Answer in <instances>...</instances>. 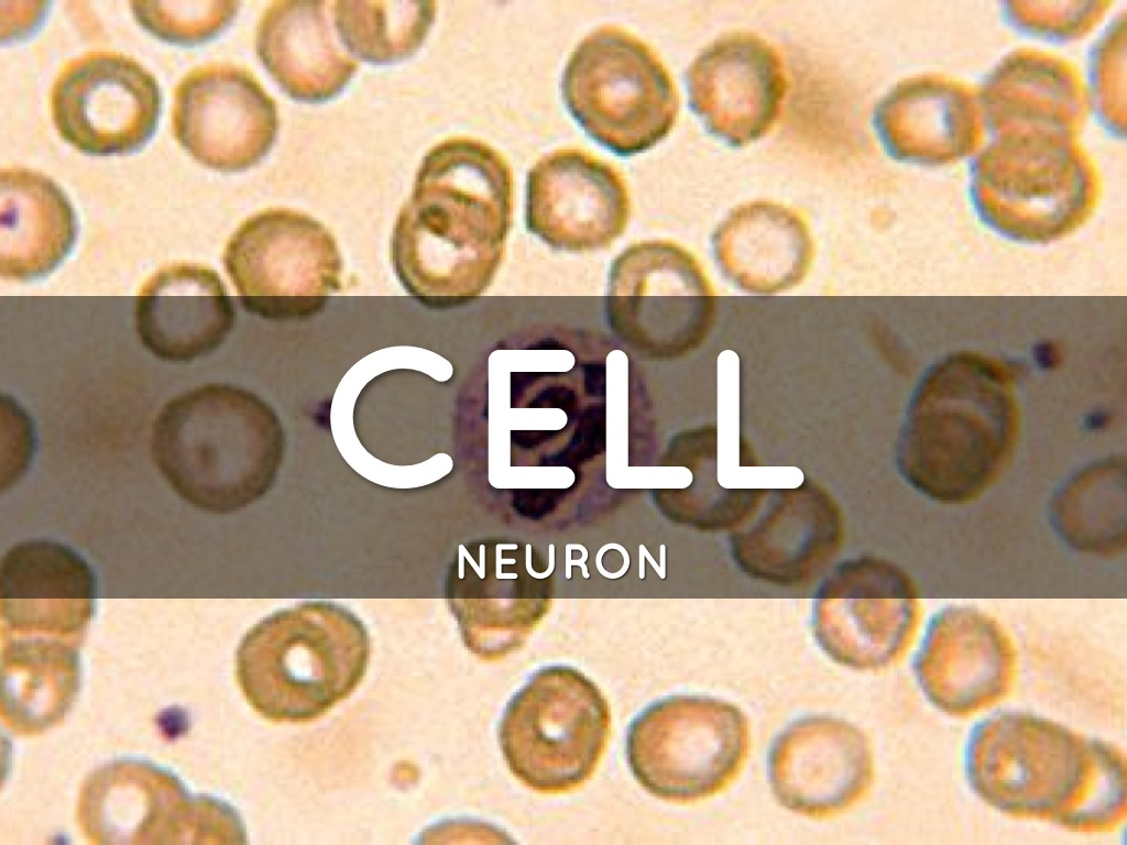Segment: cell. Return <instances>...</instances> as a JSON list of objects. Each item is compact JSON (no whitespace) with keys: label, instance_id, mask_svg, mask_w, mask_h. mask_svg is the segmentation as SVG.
Returning <instances> with one entry per match:
<instances>
[{"label":"cell","instance_id":"cell-1","mask_svg":"<svg viewBox=\"0 0 1127 845\" xmlns=\"http://www.w3.org/2000/svg\"><path fill=\"white\" fill-rule=\"evenodd\" d=\"M514 182L488 143L452 136L423 157L393 226L390 256L414 296L471 299L493 282L512 227Z\"/></svg>","mask_w":1127,"mask_h":845},{"label":"cell","instance_id":"cell-2","mask_svg":"<svg viewBox=\"0 0 1127 845\" xmlns=\"http://www.w3.org/2000/svg\"><path fill=\"white\" fill-rule=\"evenodd\" d=\"M977 795L996 811L1071 832L1109 833L1126 819V758L1114 744L1031 713L982 721L965 750Z\"/></svg>","mask_w":1127,"mask_h":845},{"label":"cell","instance_id":"cell-3","mask_svg":"<svg viewBox=\"0 0 1127 845\" xmlns=\"http://www.w3.org/2000/svg\"><path fill=\"white\" fill-rule=\"evenodd\" d=\"M1017 434V404L1002 369L973 354L949 356L928 372L909 402L897 467L928 500L964 505L1000 478Z\"/></svg>","mask_w":1127,"mask_h":845},{"label":"cell","instance_id":"cell-4","mask_svg":"<svg viewBox=\"0 0 1127 845\" xmlns=\"http://www.w3.org/2000/svg\"><path fill=\"white\" fill-rule=\"evenodd\" d=\"M152 460L186 504L211 515L238 512L274 485L284 434L273 408L228 383H207L169 399L155 416Z\"/></svg>","mask_w":1127,"mask_h":845},{"label":"cell","instance_id":"cell-5","mask_svg":"<svg viewBox=\"0 0 1127 845\" xmlns=\"http://www.w3.org/2000/svg\"><path fill=\"white\" fill-rule=\"evenodd\" d=\"M371 641L363 622L328 601H308L255 624L237 652L251 706L274 722L304 723L348 698L363 679Z\"/></svg>","mask_w":1127,"mask_h":845},{"label":"cell","instance_id":"cell-6","mask_svg":"<svg viewBox=\"0 0 1127 845\" xmlns=\"http://www.w3.org/2000/svg\"><path fill=\"white\" fill-rule=\"evenodd\" d=\"M971 193L981 219L999 234L1049 243L1090 218L1101 179L1075 136L1003 134L975 161Z\"/></svg>","mask_w":1127,"mask_h":845},{"label":"cell","instance_id":"cell-7","mask_svg":"<svg viewBox=\"0 0 1127 845\" xmlns=\"http://www.w3.org/2000/svg\"><path fill=\"white\" fill-rule=\"evenodd\" d=\"M560 88L584 132L620 156L652 149L678 118L679 95L663 61L621 26L602 25L577 44Z\"/></svg>","mask_w":1127,"mask_h":845},{"label":"cell","instance_id":"cell-8","mask_svg":"<svg viewBox=\"0 0 1127 845\" xmlns=\"http://www.w3.org/2000/svg\"><path fill=\"white\" fill-rule=\"evenodd\" d=\"M611 711L599 687L569 666L535 671L506 704L502 755L512 775L540 793L573 791L604 754Z\"/></svg>","mask_w":1127,"mask_h":845},{"label":"cell","instance_id":"cell-9","mask_svg":"<svg viewBox=\"0 0 1127 845\" xmlns=\"http://www.w3.org/2000/svg\"><path fill=\"white\" fill-rule=\"evenodd\" d=\"M745 714L722 700L674 695L641 712L626 734L625 754L636 781L671 802H693L726 789L749 751Z\"/></svg>","mask_w":1127,"mask_h":845},{"label":"cell","instance_id":"cell-10","mask_svg":"<svg viewBox=\"0 0 1127 845\" xmlns=\"http://www.w3.org/2000/svg\"><path fill=\"white\" fill-rule=\"evenodd\" d=\"M604 312L627 348L648 358L674 359L707 338L715 293L692 253L669 240H646L612 262Z\"/></svg>","mask_w":1127,"mask_h":845},{"label":"cell","instance_id":"cell-11","mask_svg":"<svg viewBox=\"0 0 1127 845\" xmlns=\"http://www.w3.org/2000/svg\"><path fill=\"white\" fill-rule=\"evenodd\" d=\"M913 581L899 567L857 558L836 568L818 591L813 634L835 662L883 670L910 649L921 622Z\"/></svg>","mask_w":1127,"mask_h":845},{"label":"cell","instance_id":"cell-12","mask_svg":"<svg viewBox=\"0 0 1127 845\" xmlns=\"http://www.w3.org/2000/svg\"><path fill=\"white\" fill-rule=\"evenodd\" d=\"M58 134L90 155L140 150L153 135L162 110L155 77L138 61L116 52H91L67 62L51 90Z\"/></svg>","mask_w":1127,"mask_h":845},{"label":"cell","instance_id":"cell-13","mask_svg":"<svg viewBox=\"0 0 1127 845\" xmlns=\"http://www.w3.org/2000/svg\"><path fill=\"white\" fill-rule=\"evenodd\" d=\"M222 263L249 310L259 311L267 299L328 296L342 287L335 237L319 220L289 208H267L241 222Z\"/></svg>","mask_w":1127,"mask_h":845},{"label":"cell","instance_id":"cell-14","mask_svg":"<svg viewBox=\"0 0 1127 845\" xmlns=\"http://www.w3.org/2000/svg\"><path fill=\"white\" fill-rule=\"evenodd\" d=\"M172 130L200 164L239 172L258 164L272 149L278 132L277 106L249 69L207 64L178 83Z\"/></svg>","mask_w":1127,"mask_h":845},{"label":"cell","instance_id":"cell-15","mask_svg":"<svg viewBox=\"0 0 1127 845\" xmlns=\"http://www.w3.org/2000/svg\"><path fill=\"white\" fill-rule=\"evenodd\" d=\"M630 215L623 175L587 151H552L527 172V230L554 250L606 249L624 233Z\"/></svg>","mask_w":1127,"mask_h":845},{"label":"cell","instance_id":"cell-16","mask_svg":"<svg viewBox=\"0 0 1127 845\" xmlns=\"http://www.w3.org/2000/svg\"><path fill=\"white\" fill-rule=\"evenodd\" d=\"M913 669L935 707L953 717H970L1010 694L1018 657L996 618L974 607L949 606L929 623Z\"/></svg>","mask_w":1127,"mask_h":845},{"label":"cell","instance_id":"cell-17","mask_svg":"<svg viewBox=\"0 0 1127 845\" xmlns=\"http://www.w3.org/2000/svg\"><path fill=\"white\" fill-rule=\"evenodd\" d=\"M95 574L73 548L51 539L14 544L1 558V640L78 646L94 611Z\"/></svg>","mask_w":1127,"mask_h":845},{"label":"cell","instance_id":"cell-18","mask_svg":"<svg viewBox=\"0 0 1127 845\" xmlns=\"http://www.w3.org/2000/svg\"><path fill=\"white\" fill-rule=\"evenodd\" d=\"M768 771L773 792L786 809L811 819L835 816L861 801L874 779L866 735L836 717L792 722L774 742Z\"/></svg>","mask_w":1127,"mask_h":845},{"label":"cell","instance_id":"cell-19","mask_svg":"<svg viewBox=\"0 0 1127 845\" xmlns=\"http://www.w3.org/2000/svg\"><path fill=\"white\" fill-rule=\"evenodd\" d=\"M689 103L705 128L732 146H744L772 130L787 91L777 51L748 32L716 39L686 74Z\"/></svg>","mask_w":1127,"mask_h":845},{"label":"cell","instance_id":"cell-20","mask_svg":"<svg viewBox=\"0 0 1127 845\" xmlns=\"http://www.w3.org/2000/svg\"><path fill=\"white\" fill-rule=\"evenodd\" d=\"M986 125L980 91L963 80L926 73L899 81L879 101L874 127L895 158L944 165L972 155Z\"/></svg>","mask_w":1127,"mask_h":845},{"label":"cell","instance_id":"cell-21","mask_svg":"<svg viewBox=\"0 0 1127 845\" xmlns=\"http://www.w3.org/2000/svg\"><path fill=\"white\" fill-rule=\"evenodd\" d=\"M236 310L214 268L187 262L165 265L142 285L135 330L143 348L169 363L215 352L233 328Z\"/></svg>","mask_w":1127,"mask_h":845},{"label":"cell","instance_id":"cell-22","mask_svg":"<svg viewBox=\"0 0 1127 845\" xmlns=\"http://www.w3.org/2000/svg\"><path fill=\"white\" fill-rule=\"evenodd\" d=\"M978 91L986 123L997 135L1075 136L1086 119L1088 95L1080 72L1051 52L1014 50Z\"/></svg>","mask_w":1127,"mask_h":845},{"label":"cell","instance_id":"cell-23","mask_svg":"<svg viewBox=\"0 0 1127 845\" xmlns=\"http://www.w3.org/2000/svg\"><path fill=\"white\" fill-rule=\"evenodd\" d=\"M331 2H271L255 33V50L267 73L292 99L320 103L339 95L359 69L331 25Z\"/></svg>","mask_w":1127,"mask_h":845},{"label":"cell","instance_id":"cell-24","mask_svg":"<svg viewBox=\"0 0 1127 845\" xmlns=\"http://www.w3.org/2000/svg\"><path fill=\"white\" fill-rule=\"evenodd\" d=\"M712 250L724 277L753 294L797 286L814 255L805 218L790 207L764 200L731 210L713 232Z\"/></svg>","mask_w":1127,"mask_h":845},{"label":"cell","instance_id":"cell-25","mask_svg":"<svg viewBox=\"0 0 1127 845\" xmlns=\"http://www.w3.org/2000/svg\"><path fill=\"white\" fill-rule=\"evenodd\" d=\"M76 212L46 175L23 167L0 172V275L26 283L52 274L72 252Z\"/></svg>","mask_w":1127,"mask_h":845},{"label":"cell","instance_id":"cell-26","mask_svg":"<svg viewBox=\"0 0 1127 845\" xmlns=\"http://www.w3.org/2000/svg\"><path fill=\"white\" fill-rule=\"evenodd\" d=\"M139 770L141 782L136 783L120 782L111 767L89 779L80 804L87 835L158 836L154 821L158 820L164 836H176L173 827L178 836H185L182 822L227 809L210 799L189 798L175 778L156 768L139 764Z\"/></svg>","mask_w":1127,"mask_h":845},{"label":"cell","instance_id":"cell-27","mask_svg":"<svg viewBox=\"0 0 1127 845\" xmlns=\"http://www.w3.org/2000/svg\"><path fill=\"white\" fill-rule=\"evenodd\" d=\"M791 503V511L768 514L746 533L734 538L736 561L755 578L777 583H799L816 573L833 553L839 539V520L833 505L823 501Z\"/></svg>","mask_w":1127,"mask_h":845},{"label":"cell","instance_id":"cell-28","mask_svg":"<svg viewBox=\"0 0 1127 845\" xmlns=\"http://www.w3.org/2000/svg\"><path fill=\"white\" fill-rule=\"evenodd\" d=\"M77 647L65 644L2 641V700L9 724L24 733L58 721L77 688Z\"/></svg>","mask_w":1127,"mask_h":845},{"label":"cell","instance_id":"cell-29","mask_svg":"<svg viewBox=\"0 0 1127 845\" xmlns=\"http://www.w3.org/2000/svg\"><path fill=\"white\" fill-rule=\"evenodd\" d=\"M1125 467L1107 460L1070 478L1053 497V527L1074 550L1110 557L1125 548Z\"/></svg>","mask_w":1127,"mask_h":845},{"label":"cell","instance_id":"cell-30","mask_svg":"<svg viewBox=\"0 0 1127 845\" xmlns=\"http://www.w3.org/2000/svg\"><path fill=\"white\" fill-rule=\"evenodd\" d=\"M435 1H333L331 15L340 44L375 65L413 56L436 17Z\"/></svg>","mask_w":1127,"mask_h":845},{"label":"cell","instance_id":"cell-31","mask_svg":"<svg viewBox=\"0 0 1127 845\" xmlns=\"http://www.w3.org/2000/svg\"><path fill=\"white\" fill-rule=\"evenodd\" d=\"M238 1H131L135 20L172 43L196 44L222 32L234 19Z\"/></svg>","mask_w":1127,"mask_h":845},{"label":"cell","instance_id":"cell-32","mask_svg":"<svg viewBox=\"0 0 1127 845\" xmlns=\"http://www.w3.org/2000/svg\"><path fill=\"white\" fill-rule=\"evenodd\" d=\"M1110 4L1095 2H1038L1007 3L1008 19L1017 28L1052 40H1075L1091 32L1103 19Z\"/></svg>","mask_w":1127,"mask_h":845},{"label":"cell","instance_id":"cell-33","mask_svg":"<svg viewBox=\"0 0 1127 845\" xmlns=\"http://www.w3.org/2000/svg\"><path fill=\"white\" fill-rule=\"evenodd\" d=\"M1125 18L1116 21L1099 43L1093 58L1094 98L1108 127L1125 131Z\"/></svg>","mask_w":1127,"mask_h":845},{"label":"cell","instance_id":"cell-34","mask_svg":"<svg viewBox=\"0 0 1127 845\" xmlns=\"http://www.w3.org/2000/svg\"><path fill=\"white\" fill-rule=\"evenodd\" d=\"M588 559V550L580 544H567L566 545V578H571V567L579 566L582 571L583 578L590 577L586 561Z\"/></svg>","mask_w":1127,"mask_h":845},{"label":"cell","instance_id":"cell-35","mask_svg":"<svg viewBox=\"0 0 1127 845\" xmlns=\"http://www.w3.org/2000/svg\"><path fill=\"white\" fill-rule=\"evenodd\" d=\"M516 548H517V545H515V544H512V545H497L496 546V561H495V563H496V579H499V577L502 574L501 573V566L502 564H514V563H516L515 559H503V558H501V551L503 549H516Z\"/></svg>","mask_w":1127,"mask_h":845},{"label":"cell","instance_id":"cell-36","mask_svg":"<svg viewBox=\"0 0 1127 845\" xmlns=\"http://www.w3.org/2000/svg\"><path fill=\"white\" fill-rule=\"evenodd\" d=\"M459 550H461V552L463 553L464 558L469 561V563L474 569V571L477 572L479 578L480 579H484L485 574L481 571V568L475 563V561L473 560L471 555L467 551L466 547L463 545H460L459 546Z\"/></svg>","mask_w":1127,"mask_h":845},{"label":"cell","instance_id":"cell-37","mask_svg":"<svg viewBox=\"0 0 1127 845\" xmlns=\"http://www.w3.org/2000/svg\"><path fill=\"white\" fill-rule=\"evenodd\" d=\"M638 550H639V551H641V552H642V553L644 555V557H645V558H646V559H647V560H648V561L650 562V564H652V566H653V568H654V569L656 570V572H657V573H658V574H659V575H660L661 578H664V571L661 570V568H660V567H658V566H657V563H656V562H655V560H654V558H653V557H652V556L649 555V552H648V551L646 550L645 546H644V545H639V547H638Z\"/></svg>","mask_w":1127,"mask_h":845},{"label":"cell","instance_id":"cell-38","mask_svg":"<svg viewBox=\"0 0 1127 845\" xmlns=\"http://www.w3.org/2000/svg\"><path fill=\"white\" fill-rule=\"evenodd\" d=\"M644 559H645L644 555H643V553H642V552L639 551V555H638V562H639V563H638V564H639V569H638V572H639V579H644V577H645V564H644Z\"/></svg>","mask_w":1127,"mask_h":845}]
</instances>
